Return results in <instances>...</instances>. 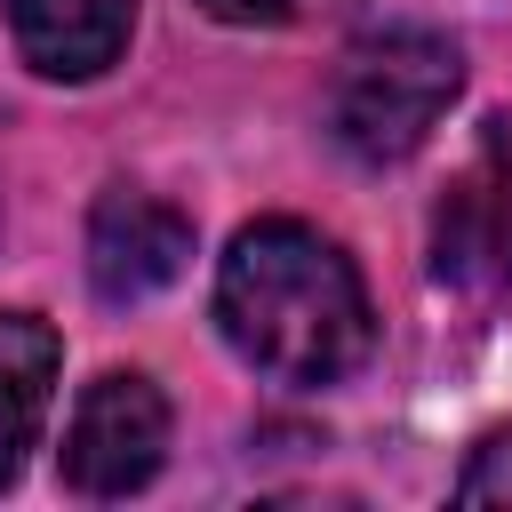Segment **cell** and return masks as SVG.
Instances as JSON below:
<instances>
[{
    "label": "cell",
    "mask_w": 512,
    "mask_h": 512,
    "mask_svg": "<svg viewBox=\"0 0 512 512\" xmlns=\"http://www.w3.org/2000/svg\"><path fill=\"white\" fill-rule=\"evenodd\" d=\"M456 88H464L456 40H440V32H368L360 48H344V64L328 80V136L368 168L408 160L440 128Z\"/></svg>",
    "instance_id": "cell-2"
},
{
    "label": "cell",
    "mask_w": 512,
    "mask_h": 512,
    "mask_svg": "<svg viewBox=\"0 0 512 512\" xmlns=\"http://www.w3.org/2000/svg\"><path fill=\"white\" fill-rule=\"evenodd\" d=\"M8 32L40 80H96L136 32V0H8Z\"/></svg>",
    "instance_id": "cell-6"
},
{
    "label": "cell",
    "mask_w": 512,
    "mask_h": 512,
    "mask_svg": "<svg viewBox=\"0 0 512 512\" xmlns=\"http://www.w3.org/2000/svg\"><path fill=\"white\" fill-rule=\"evenodd\" d=\"M192 264V224L152 192H104L88 216V288L104 304H144Z\"/></svg>",
    "instance_id": "cell-4"
},
{
    "label": "cell",
    "mask_w": 512,
    "mask_h": 512,
    "mask_svg": "<svg viewBox=\"0 0 512 512\" xmlns=\"http://www.w3.org/2000/svg\"><path fill=\"white\" fill-rule=\"evenodd\" d=\"M200 8H208L216 24H280L296 0H200Z\"/></svg>",
    "instance_id": "cell-9"
},
{
    "label": "cell",
    "mask_w": 512,
    "mask_h": 512,
    "mask_svg": "<svg viewBox=\"0 0 512 512\" xmlns=\"http://www.w3.org/2000/svg\"><path fill=\"white\" fill-rule=\"evenodd\" d=\"M56 360H64V344L40 312H0V488L24 472V448L40 440Z\"/></svg>",
    "instance_id": "cell-7"
},
{
    "label": "cell",
    "mask_w": 512,
    "mask_h": 512,
    "mask_svg": "<svg viewBox=\"0 0 512 512\" xmlns=\"http://www.w3.org/2000/svg\"><path fill=\"white\" fill-rule=\"evenodd\" d=\"M456 496L464 504H512V432H488L472 448V464L456 472Z\"/></svg>",
    "instance_id": "cell-8"
},
{
    "label": "cell",
    "mask_w": 512,
    "mask_h": 512,
    "mask_svg": "<svg viewBox=\"0 0 512 512\" xmlns=\"http://www.w3.org/2000/svg\"><path fill=\"white\" fill-rule=\"evenodd\" d=\"M168 464V400L136 368H104L64 424V488L72 496H136Z\"/></svg>",
    "instance_id": "cell-3"
},
{
    "label": "cell",
    "mask_w": 512,
    "mask_h": 512,
    "mask_svg": "<svg viewBox=\"0 0 512 512\" xmlns=\"http://www.w3.org/2000/svg\"><path fill=\"white\" fill-rule=\"evenodd\" d=\"M216 328L272 384H336L368 360L376 312L336 240L296 216H256L216 264Z\"/></svg>",
    "instance_id": "cell-1"
},
{
    "label": "cell",
    "mask_w": 512,
    "mask_h": 512,
    "mask_svg": "<svg viewBox=\"0 0 512 512\" xmlns=\"http://www.w3.org/2000/svg\"><path fill=\"white\" fill-rule=\"evenodd\" d=\"M432 272L456 280V288H496L512 272V152H504L496 120H488L480 152L464 160V176L448 184V200H440Z\"/></svg>",
    "instance_id": "cell-5"
}]
</instances>
